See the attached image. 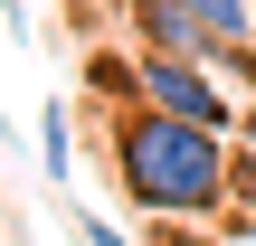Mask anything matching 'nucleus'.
I'll return each mask as SVG.
<instances>
[{
	"label": "nucleus",
	"instance_id": "obj_3",
	"mask_svg": "<svg viewBox=\"0 0 256 246\" xmlns=\"http://www.w3.org/2000/svg\"><path fill=\"white\" fill-rule=\"evenodd\" d=\"M124 95L133 104H162V114H180V123H209V133H238V95H218V66H200V57H171V47H142L133 66H124Z\"/></svg>",
	"mask_w": 256,
	"mask_h": 246
},
{
	"label": "nucleus",
	"instance_id": "obj_2",
	"mask_svg": "<svg viewBox=\"0 0 256 246\" xmlns=\"http://www.w3.org/2000/svg\"><path fill=\"white\" fill-rule=\"evenodd\" d=\"M133 38L200 57V66H228L256 47V0H133Z\"/></svg>",
	"mask_w": 256,
	"mask_h": 246
},
{
	"label": "nucleus",
	"instance_id": "obj_4",
	"mask_svg": "<svg viewBox=\"0 0 256 246\" xmlns=\"http://www.w3.org/2000/svg\"><path fill=\"white\" fill-rule=\"evenodd\" d=\"M38 152H48V180H66V161H76V142H66V104L38 114Z\"/></svg>",
	"mask_w": 256,
	"mask_h": 246
},
{
	"label": "nucleus",
	"instance_id": "obj_5",
	"mask_svg": "<svg viewBox=\"0 0 256 246\" xmlns=\"http://www.w3.org/2000/svg\"><path fill=\"white\" fill-rule=\"evenodd\" d=\"M76 237H86V246H133L124 228H104V218H76Z\"/></svg>",
	"mask_w": 256,
	"mask_h": 246
},
{
	"label": "nucleus",
	"instance_id": "obj_7",
	"mask_svg": "<svg viewBox=\"0 0 256 246\" xmlns=\"http://www.w3.org/2000/svg\"><path fill=\"white\" fill-rule=\"evenodd\" d=\"M0 9H10V19H19V9H28V0H0Z\"/></svg>",
	"mask_w": 256,
	"mask_h": 246
},
{
	"label": "nucleus",
	"instance_id": "obj_1",
	"mask_svg": "<svg viewBox=\"0 0 256 246\" xmlns=\"http://www.w3.org/2000/svg\"><path fill=\"white\" fill-rule=\"evenodd\" d=\"M104 161H114V190L124 209L162 218V228H190V218H218L238 209V133H209V123H180L162 104H114V133H104Z\"/></svg>",
	"mask_w": 256,
	"mask_h": 246
},
{
	"label": "nucleus",
	"instance_id": "obj_6",
	"mask_svg": "<svg viewBox=\"0 0 256 246\" xmlns=\"http://www.w3.org/2000/svg\"><path fill=\"white\" fill-rule=\"evenodd\" d=\"M238 152L256 161V95H247V114H238Z\"/></svg>",
	"mask_w": 256,
	"mask_h": 246
}]
</instances>
